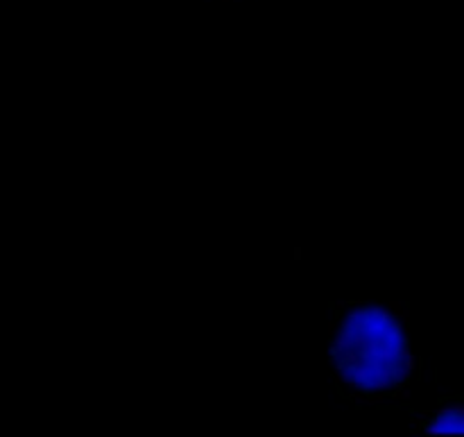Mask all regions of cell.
I'll return each mask as SVG.
<instances>
[{
    "label": "cell",
    "instance_id": "obj_10",
    "mask_svg": "<svg viewBox=\"0 0 464 437\" xmlns=\"http://www.w3.org/2000/svg\"><path fill=\"white\" fill-rule=\"evenodd\" d=\"M347 306H349V301H335V304H333V308H335L337 313H342V310L347 308Z\"/></svg>",
    "mask_w": 464,
    "mask_h": 437
},
{
    "label": "cell",
    "instance_id": "obj_5",
    "mask_svg": "<svg viewBox=\"0 0 464 437\" xmlns=\"http://www.w3.org/2000/svg\"><path fill=\"white\" fill-rule=\"evenodd\" d=\"M367 319H369V315H367V308H358V310H353V313L349 315V322H351L353 326H365Z\"/></svg>",
    "mask_w": 464,
    "mask_h": 437
},
{
    "label": "cell",
    "instance_id": "obj_1",
    "mask_svg": "<svg viewBox=\"0 0 464 437\" xmlns=\"http://www.w3.org/2000/svg\"><path fill=\"white\" fill-rule=\"evenodd\" d=\"M351 372H353V376L358 378L362 383V388L367 390V385L371 383V378H374V365L369 363V360H365V358H360L356 365L351 367Z\"/></svg>",
    "mask_w": 464,
    "mask_h": 437
},
{
    "label": "cell",
    "instance_id": "obj_7",
    "mask_svg": "<svg viewBox=\"0 0 464 437\" xmlns=\"http://www.w3.org/2000/svg\"><path fill=\"white\" fill-rule=\"evenodd\" d=\"M378 319H381L383 324H390V322H392V313H390V308H381V315H378Z\"/></svg>",
    "mask_w": 464,
    "mask_h": 437
},
{
    "label": "cell",
    "instance_id": "obj_3",
    "mask_svg": "<svg viewBox=\"0 0 464 437\" xmlns=\"http://www.w3.org/2000/svg\"><path fill=\"white\" fill-rule=\"evenodd\" d=\"M392 376H394V385H408L412 381V372L401 360L392 365Z\"/></svg>",
    "mask_w": 464,
    "mask_h": 437
},
{
    "label": "cell",
    "instance_id": "obj_4",
    "mask_svg": "<svg viewBox=\"0 0 464 437\" xmlns=\"http://www.w3.org/2000/svg\"><path fill=\"white\" fill-rule=\"evenodd\" d=\"M385 326H387V324H383L378 317H369V319L365 322V331H367V335H369L371 340H383Z\"/></svg>",
    "mask_w": 464,
    "mask_h": 437
},
{
    "label": "cell",
    "instance_id": "obj_8",
    "mask_svg": "<svg viewBox=\"0 0 464 437\" xmlns=\"http://www.w3.org/2000/svg\"><path fill=\"white\" fill-rule=\"evenodd\" d=\"M387 308H390V313H392V317H394V315H396V313H399V310H401V308H403V301H390V304H387Z\"/></svg>",
    "mask_w": 464,
    "mask_h": 437
},
{
    "label": "cell",
    "instance_id": "obj_12",
    "mask_svg": "<svg viewBox=\"0 0 464 437\" xmlns=\"http://www.w3.org/2000/svg\"><path fill=\"white\" fill-rule=\"evenodd\" d=\"M301 254H303V251H301V247H294V260H297V263H299V260H301Z\"/></svg>",
    "mask_w": 464,
    "mask_h": 437
},
{
    "label": "cell",
    "instance_id": "obj_6",
    "mask_svg": "<svg viewBox=\"0 0 464 437\" xmlns=\"http://www.w3.org/2000/svg\"><path fill=\"white\" fill-rule=\"evenodd\" d=\"M390 397L392 399H399V401H408L412 394H410V390H408V385H394Z\"/></svg>",
    "mask_w": 464,
    "mask_h": 437
},
{
    "label": "cell",
    "instance_id": "obj_9",
    "mask_svg": "<svg viewBox=\"0 0 464 437\" xmlns=\"http://www.w3.org/2000/svg\"><path fill=\"white\" fill-rule=\"evenodd\" d=\"M381 308L383 306H369V308H367V315H369V317H378V315H381Z\"/></svg>",
    "mask_w": 464,
    "mask_h": 437
},
{
    "label": "cell",
    "instance_id": "obj_2",
    "mask_svg": "<svg viewBox=\"0 0 464 437\" xmlns=\"http://www.w3.org/2000/svg\"><path fill=\"white\" fill-rule=\"evenodd\" d=\"M353 331V329H351ZM351 331H347V329H340L335 335H333V347L337 349V351H344V349H351L353 347V335H351Z\"/></svg>",
    "mask_w": 464,
    "mask_h": 437
},
{
    "label": "cell",
    "instance_id": "obj_11",
    "mask_svg": "<svg viewBox=\"0 0 464 437\" xmlns=\"http://www.w3.org/2000/svg\"><path fill=\"white\" fill-rule=\"evenodd\" d=\"M328 338H333V335H335L337 333V324H335V322H331V324H328Z\"/></svg>",
    "mask_w": 464,
    "mask_h": 437
}]
</instances>
